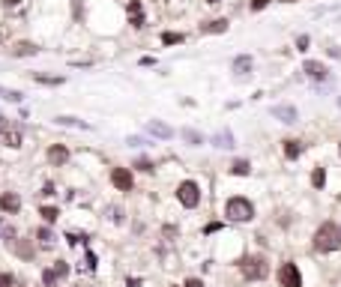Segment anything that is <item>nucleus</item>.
Instances as JSON below:
<instances>
[{
  "label": "nucleus",
  "mask_w": 341,
  "mask_h": 287,
  "mask_svg": "<svg viewBox=\"0 0 341 287\" xmlns=\"http://www.w3.org/2000/svg\"><path fill=\"white\" fill-rule=\"evenodd\" d=\"M126 284H129V287H144V284H141L138 278H129V281H126Z\"/></svg>",
  "instance_id": "nucleus-41"
},
{
  "label": "nucleus",
  "mask_w": 341,
  "mask_h": 287,
  "mask_svg": "<svg viewBox=\"0 0 341 287\" xmlns=\"http://www.w3.org/2000/svg\"><path fill=\"white\" fill-rule=\"evenodd\" d=\"M42 194H54V183H45L42 186Z\"/></svg>",
  "instance_id": "nucleus-39"
},
{
  "label": "nucleus",
  "mask_w": 341,
  "mask_h": 287,
  "mask_svg": "<svg viewBox=\"0 0 341 287\" xmlns=\"http://www.w3.org/2000/svg\"><path fill=\"white\" fill-rule=\"evenodd\" d=\"M135 168H141V171H147V174H150V171H153V161H150V159H138V161H135Z\"/></svg>",
  "instance_id": "nucleus-31"
},
{
  "label": "nucleus",
  "mask_w": 341,
  "mask_h": 287,
  "mask_svg": "<svg viewBox=\"0 0 341 287\" xmlns=\"http://www.w3.org/2000/svg\"><path fill=\"white\" fill-rule=\"evenodd\" d=\"M240 269H243V275H245L248 281H263V278L269 275V263H266V257H260V255H248V257H243Z\"/></svg>",
  "instance_id": "nucleus-3"
},
{
  "label": "nucleus",
  "mask_w": 341,
  "mask_h": 287,
  "mask_svg": "<svg viewBox=\"0 0 341 287\" xmlns=\"http://www.w3.org/2000/svg\"><path fill=\"white\" fill-rule=\"evenodd\" d=\"M251 66H255V60H251L248 54H240V57H233V72H240V75H248Z\"/></svg>",
  "instance_id": "nucleus-17"
},
{
  "label": "nucleus",
  "mask_w": 341,
  "mask_h": 287,
  "mask_svg": "<svg viewBox=\"0 0 341 287\" xmlns=\"http://www.w3.org/2000/svg\"><path fill=\"white\" fill-rule=\"evenodd\" d=\"M54 123H57V126H72V129H81V132H90V123H84V120H78V117H69V114L54 117Z\"/></svg>",
  "instance_id": "nucleus-14"
},
{
  "label": "nucleus",
  "mask_w": 341,
  "mask_h": 287,
  "mask_svg": "<svg viewBox=\"0 0 341 287\" xmlns=\"http://www.w3.org/2000/svg\"><path fill=\"white\" fill-rule=\"evenodd\" d=\"M338 156H341V144H338Z\"/></svg>",
  "instance_id": "nucleus-42"
},
{
  "label": "nucleus",
  "mask_w": 341,
  "mask_h": 287,
  "mask_svg": "<svg viewBox=\"0 0 341 287\" xmlns=\"http://www.w3.org/2000/svg\"><path fill=\"white\" fill-rule=\"evenodd\" d=\"M111 222H117V224L123 222V209H111Z\"/></svg>",
  "instance_id": "nucleus-36"
},
{
  "label": "nucleus",
  "mask_w": 341,
  "mask_h": 287,
  "mask_svg": "<svg viewBox=\"0 0 341 287\" xmlns=\"http://www.w3.org/2000/svg\"><path fill=\"white\" fill-rule=\"evenodd\" d=\"M309 45H311V39H309V36H296V51H309Z\"/></svg>",
  "instance_id": "nucleus-28"
},
{
  "label": "nucleus",
  "mask_w": 341,
  "mask_h": 287,
  "mask_svg": "<svg viewBox=\"0 0 341 287\" xmlns=\"http://www.w3.org/2000/svg\"><path fill=\"white\" fill-rule=\"evenodd\" d=\"M269 114H273V120H278V123H284V126L299 123V111H296V105H287V102L273 105V108H269Z\"/></svg>",
  "instance_id": "nucleus-6"
},
{
  "label": "nucleus",
  "mask_w": 341,
  "mask_h": 287,
  "mask_svg": "<svg viewBox=\"0 0 341 287\" xmlns=\"http://www.w3.org/2000/svg\"><path fill=\"white\" fill-rule=\"evenodd\" d=\"M129 18H132V27H141L144 24V9H141L138 0H135V3H129Z\"/></svg>",
  "instance_id": "nucleus-19"
},
{
  "label": "nucleus",
  "mask_w": 341,
  "mask_h": 287,
  "mask_svg": "<svg viewBox=\"0 0 341 287\" xmlns=\"http://www.w3.org/2000/svg\"><path fill=\"white\" fill-rule=\"evenodd\" d=\"M183 287H204V281H201V278H189Z\"/></svg>",
  "instance_id": "nucleus-37"
},
{
  "label": "nucleus",
  "mask_w": 341,
  "mask_h": 287,
  "mask_svg": "<svg viewBox=\"0 0 341 287\" xmlns=\"http://www.w3.org/2000/svg\"><path fill=\"white\" fill-rule=\"evenodd\" d=\"M0 209H3L6 215L18 212V209H21V197H18L15 191H3V194H0Z\"/></svg>",
  "instance_id": "nucleus-11"
},
{
  "label": "nucleus",
  "mask_w": 341,
  "mask_h": 287,
  "mask_svg": "<svg viewBox=\"0 0 341 287\" xmlns=\"http://www.w3.org/2000/svg\"><path fill=\"white\" fill-rule=\"evenodd\" d=\"M111 183H114L120 191H132L135 176H132V171H129V168H114V171H111Z\"/></svg>",
  "instance_id": "nucleus-7"
},
{
  "label": "nucleus",
  "mask_w": 341,
  "mask_h": 287,
  "mask_svg": "<svg viewBox=\"0 0 341 287\" xmlns=\"http://www.w3.org/2000/svg\"><path fill=\"white\" fill-rule=\"evenodd\" d=\"M302 72H305L309 78H314V81H326V78H329V66L320 63V60H305V63H302Z\"/></svg>",
  "instance_id": "nucleus-8"
},
{
  "label": "nucleus",
  "mask_w": 341,
  "mask_h": 287,
  "mask_svg": "<svg viewBox=\"0 0 341 287\" xmlns=\"http://www.w3.org/2000/svg\"><path fill=\"white\" fill-rule=\"evenodd\" d=\"M278 284L281 287H302V272L293 260H284L278 266Z\"/></svg>",
  "instance_id": "nucleus-5"
},
{
  "label": "nucleus",
  "mask_w": 341,
  "mask_h": 287,
  "mask_svg": "<svg viewBox=\"0 0 341 287\" xmlns=\"http://www.w3.org/2000/svg\"><path fill=\"white\" fill-rule=\"evenodd\" d=\"M179 135H183V141L189 144V147H201V144H207V138L197 132V129H189V126H186V129L179 132Z\"/></svg>",
  "instance_id": "nucleus-16"
},
{
  "label": "nucleus",
  "mask_w": 341,
  "mask_h": 287,
  "mask_svg": "<svg viewBox=\"0 0 341 287\" xmlns=\"http://www.w3.org/2000/svg\"><path fill=\"white\" fill-rule=\"evenodd\" d=\"M36 51H39V48H36L33 42H18L12 54H18V57H21V54H24V57H27V54H36Z\"/></svg>",
  "instance_id": "nucleus-24"
},
{
  "label": "nucleus",
  "mask_w": 341,
  "mask_h": 287,
  "mask_svg": "<svg viewBox=\"0 0 341 287\" xmlns=\"http://www.w3.org/2000/svg\"><path fill=\"white\" fill-rule=\"evenodd\" d=\"M210 144H212V147H219V150H233V147H237V138H233L230 129H219L210 138Z\"/></svg>",
  "instance_id": "nucleus-9"
},
{
  "label": "nucleus",
  "mask_w": 341,
  "mask_h": 287,
  "mask_svg": "<svg viewBox=\"0 0 341 287\" xmlns=\"http://www.w3.org/2000/svg\"><path fill=\"white\" fill-rule=\"evenodd\" d=\"M177 201L186 209H195L197 204H201V186H197L195 179H183V183L177 186Z\"/></svg>",
  "instance_id": "nucleus-4"
},
{
  "label": "nucleus",
  "mask_w": 341,
  "mask_h": 287,
  "mask_svg": "<svg viewBox=\"0 0 341 287\" xmlns=\"http://www.w3.org/2000/svg\"><path fill=\"white\" fill-rule=\"evenodd\" d=\"M147 132L153 138H162V141H171L174 138V129L168 123H162V120H147Z\"/></svg>",
  "instance_id": "nucleus-10"
},
{
  "label": "nucleus",
  "mask_w": 341,
  "mask_h": 287,
  "mask_svg": "<svg viewBox=\"0 0 341 287\" xmlns=\"http://www.w3.org/2000/svg\"><path fill=\"white\" fill-rule=\"evenodd\" d=\"M281 153H284V159H287V161H296V159L302 156V141H296V138L281 141Z\"/></svg>",
  "instance_id": "nucleus-12"
},
{
  "label": "nucleus",
  "mask_w": 341,
  "mask_h": 287,
  "mask_svg": "<svg viewBox=\"0 0 341 287\" xmlns=\"http://www.w3.org/2000/svg\"><path fill=\"white\" fill-rule=\"evenodd\" d=\"M126 144H129V147H141V144H147V141L138 138V135H129V141H126Z\"/></svg>",
  "instance_id": "nucleus-33"
},
{
  "label": "nucleus",
  "mask_w": 341,
  "mask_h": 287,
  "mask_svg": "<svg viewBox=\"0 0 341 287\" xmlns=\"http://www.w3.org/2000/svg\"><path fill=\"white\" fill-rule=\"evenodd\" d=\"M48 161L51 165H69V147H63V144L48 147Z\"/></svg>",
  "instance_id": "nucleus-13"
},
{
  "label": "nucleus",
  "mask_w": 341,
  "mask_h": 287,
  "mask_svg": "<svg viewBox=\"0 0 341 287\" xmlns=\"http://www.w3.org/2000/svg\"><path fill=\"white\" fill-rule=\"evenodd\" d=\"M210 3H219V0H210Z\"/></svg>",
  "instance_id": "nucleus-44"
},
{
  "label": "nucleus",
  "mask_w": 341,
  "mask_h": 287,
  "mask_svg": "<svg viewBox=\"0 0 341 287\" xmlns=\"http://www.w3.org/2000/svg\"><path fill=\"white\" fill-rule=\"evenodd\" d=\"M39 215H42V219H45V222L51 224V222H57V215H60V209H57V207H42V209H39Z\"/></svg>",
  "instance_id": "nucleus-25"
},
{
  "label": "nucleus",
  "mask_w": 341,
  "mask_h": 287,
  "mask_svg": "<svg viewBox=\"0 0 341 287\" xmlns=\"http://www.w3.org/2000/svg\"><path fill=\"white\" fill-rule=\"evenodd\" d=\"M162 42H165V45H174V42H183V33H165V36H162Z\"/></svg>",
  "instance_id": "nucleus-27"
},
{
  "label": "nucleus",
  "mask_w": 341,
  "mask_h": 287,
  "mask_svg": "<svg viewBox=\"0 0 341 287\" xmlns=\"http://www.w3.org/2000/svg\"><path fill=\"white\" fill-rule=\"evenodd\" d=\"M0 99H6V102H21L24 93H21V90H12V87H3V84H0Z\"/></svg>",
  "instance_id": "nucleus-20"
},
{
  "label": "nucleus",
  "mask_w": 341,
  "mask_h": 287,
  "mask_svg": "<svg viewBox=\"0 0 341 287\" xmlns=\"http://www.w3.org/2000/svg\"><path fill=\"white\" fill-rule=\"evenodd\" d=\"M33 81L36 84H48V87H60L66 78H60V75H33Z\"/></svg>",
  "instance_id": "nucleus-21"
},
{
  "label": "nucleus",
  "mask_w": 341,
  "mask_h": 287,
  "mask_svg": "<svg viewBox=\"0 0 341 287\" xmlns=\"http://www.w3.org/2000/svg\"><path fill=\"white\" fill-rule=\"evenodd\" d=\"M338 108H341V96H338Z\"/></svg>",
  "instance_id": "nucleus-43"
},
{
  "label": "nucleus",
  "mask_w": 341,
  "mask_h": 287,
  "mask_svg": "<svg viewBox=\"0 0 341 287\" xmlns=\"http://www.w3.org/2000/svg\"><path fill=\"white\" fill-rule=\"evenodd\" d=\"M227 30V21L225 18H215V21H210L207 27H204V33H225Z\"/></svg>",
  "instance_id": "nucleus-23"
},
{
  "label": "nucleus",
  "mask_w": 341,
  "mask_h": 287,
  "mask_svg": "<svg viewBox=\"0 0 341 287\" xmlns=\"http://www.w3.org/2000/svg\"><path fill=\"white\" fill-rule=\"evenodd\" d=\"M96 263H99V260H96V255H93V251H87V266H90V269H96Z\"/></svg>",
  "instance_id": "nucleus-35"
},
{
  "label": "nucleus",
  "mask_w": 341,
  "mask_h": 287,
  "mask_svg": "<svg viewBox=\"0 0 341 287\" xmlns=\"http://www.w3.org/2000/svg\"><path fill=\"white\" fill-rule=\"evenodd\" d=\"M6 129H9V126H6V117H3V114H0V135H3Z\"/></svg>",
  "instance_id": "nucleus-40"
},
{
  "label": "nucleus",
  "mask_w": 341,
  "mask_h": 287,
  "mask_svg": "<svg viewBox=\"0 0 341 287\" xmlns=\"http://www.w3.org/2000/svg\"><path fill=\"white\" fill-rule=\"evenodd\" d=\"M15 251H18L21 257H33V248H30L27 242H18V245H15Z\"/></svg>",
  "instance_id": "nucleus-29"
},
{
  "label": "nucleus",
  "mask_w": 341,
  "mask_h": 287,
  "mask_svg": "<svg viewBox=\"0 0 341 287\" xmlns=\"http://www.w3.org/2000/svg\"><path fill=\"white\" fill-rule=\"evenodd\" d=\"M0 141H3V144H6V147L18 150V147H21V144H24V135H21V132H18V129H6L3 135H0Z\"/></svg>",
  "instance_id": "nucleus-15"
},
{
  "label": "nucleus",
  "mask_w": 341,
  "mask_h": 287,
  "mask_svg": "<svg viewBox=\"0 0 341 287\" xmlns=\"http://www.w3.org/2000/svg\"><path fill=\"white\" fill-rule=\"evenodd\" d=\"M171 287H177V284H171Z\"/></svg>",
  "instance_id": "nucleus-45"
},
{
  "label": "nucleus",
  "mask_w": 341,
  "mask_h": 287,
  "mask_svg": "<svg viewBox=\"0 0 341 287\" xmlns=\"http://www.w3.org/2000/svg\"><path fill=\"white\" fill-rule=\"evenodd\" d=\"M54 272H57V278H63L69 272V263H57V266H54Z\"/></svg>",
  "instance_id": "nucleus-32"
},
{
  "label": "nucleus",
  "mask_w": 341,
  "mask_h": 287,
  "mask_svg": "<svg viewBox=\"0 0 341 287\" xmlns=\"http://www.w3.org/2000/svg\"><path fill=\"white\" fill-rule=\"evenodd\" d=\"M230 174H233V176H248V174H251V161H248V159H237V161L230 165Z\"/></svg>",
  "instance_id": "nucleus-18"
},
{
  "label": "nucleus",
  "mask_w": 341,
  "mask_h": 287,
  "mask_svg": "<svg viewBox=\"0 0 341 287\" xmlns=\"http://www.w3.org/2000/svg\"><path fill=\"white\" fill-rule=\"evenodd\" d=\"M338 248H341V224L323 222L314 230V251H320V255H332V251H338Z\"/></svg>",
  "instance_id": "nucleus-1"
},
{
  "label": "nucleus",
  "mask_w": 341,
  "mask_h": 287,
  "mask_svg": "<svg viewBox=\"0 0 341 287\" xmlns=\"http://www.w3.org/2000/svg\"><path fill=\"white\" fill-rule=\"evenodd\" d=\"M311 186H314V189H323V186H326V171H323V168H314V171H311Z\"/></svg>",
  "instance_id": "nucleus-22"
},
{
  "label": "nucleus",
  "mask_w": 341,
  "mask_h": 287,
  "mask_svg": "<svg viewBox=\"0 0 341 287\" xmlns=\"http://www.w3.org/2000/svg\"><path fill=\"white\" fill-rule=\"evenodd\" d=\"M42 281H45V287H51L54 281H57V272H54V269H45V272H42Z\"/></svg>",
  "instance_id": "nucleus-30"
},
{
  "label": "nucleus",
  "mask_w": 341,
  "mask_h": 287,
  "mask_svg": "<svg viewBox=\"0 0 341 287\" xmlns=\"http://www.w3.org/2000/svg\"><path fill=\"white\" fill-rule=\"evenodd\" d=\"M36 239H39L42 245H51V242H54V233H51V227H39V233H36Z\"/></svg>",
  "instance_id": "nucleus-26"
},
{
  "label": "nucleus",
  "mask_w": 341,
  "mask_h": 287,
  "mask_svg": "<svg viewBox=\"0 0 341 287\" xmlns=\"http://www.w3.org/2000/svg\"><path fill=\"white\" fill-rule=\"evenodd\" d=\"M225 215L230 222H251L255 219V204H251L248 197H243V194H233L225 204Z\"/></svg>",
  "instance_id": "nucleus-2"
},
{
  "label": "nucleus",
  "mask_w": 341,
  "mask_h": 287,
  "mask_svg": "<svg viewBox=\"0 0 341 287\" xmlns=\"http://www.w3.org/2000/svg\"><path fill=\"white\" fill-rule=\"evenodd\" d=\"M0 287H12V275L9 272H0Z\"/></svg>",
  "instance_id": "nucleus-34"
},
{
  "label": "nucleus",
  "mask_w": 341,
  "mask_h": 287,
  "mask_svg": "<svg viewBox=\"0 0 341 287\" xmlns=\"http://www.w3.org/2000/svg\"><path fill=\"white\" fill-rule=\"evenodd\" d=\"M266 3H269V0H255V3H251V9H263Z\"/></svg>",
  "instance_id": "nucleus-38"
}]
</instances>
